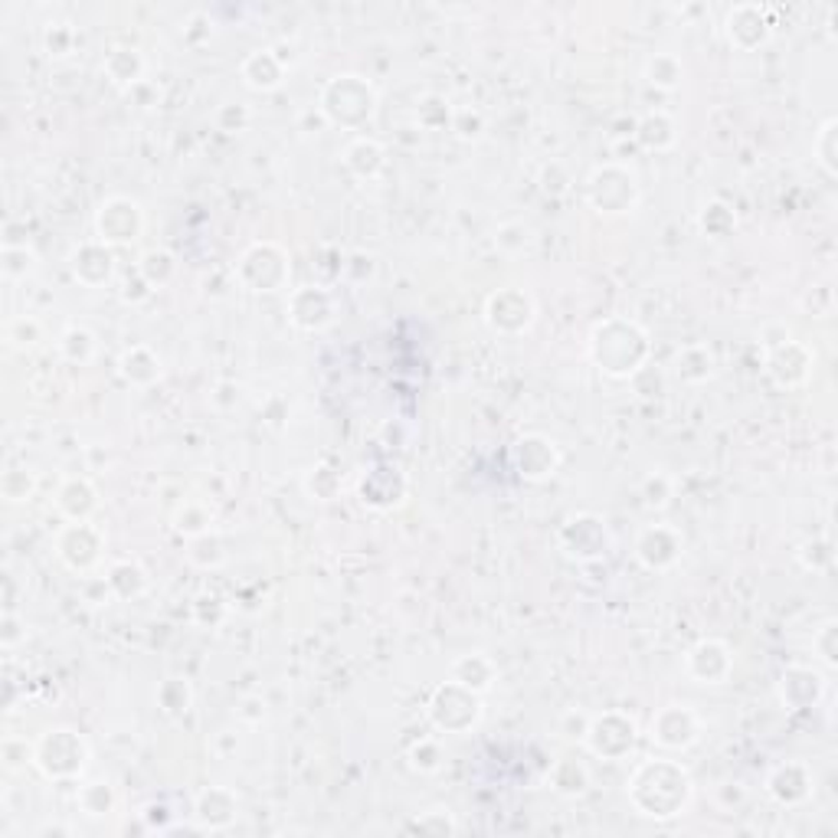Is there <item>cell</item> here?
Instances as JSON below:
<instances>
[{"instance_id":"obj_31","label":"cell","mask_w":838,"mask_h":838,"mask_svg":"<svg viewBox=\"0 0 838 838\" xmlns=\"http://www.w3.org/2000/svg\"><path fill=\"white\" fill-rule=\"evenodd\" d=\"M105 580H108V590H111L115 600H138V597L147 590V574H144V567L134 564V560H118V564H111V570H108Z\"/></svg>"},{"instance_id":"obj_28","label":"cell","mask_w":838,"mask_h":838,"mask_svg":"<svg viewBox=\"0 0 838 838\" xmlns=\"http://www.w3.org/2000/svg\"><path fill=\"white\" fill-rule=\"evenodd\" d=\"M344 164L354 177L361 180H374L387 170V151L380 141L374 138H354L347 147H344Z\"/></svg>"},{"instance_id":"obj_48","label":"cell","mask_w":838,"mask_h":838,"mask_svg":"<svg viewBox=\"0 0 838 838\" xmlns=\"http://www.w3.org/2000/svg\"><path fill=\"white\" fill-rule=\"evenodd\" d=\"M816 154H819V164H823L829 174H836V118H829V121L819 128Z\"/></svg>"},{"instance_id":"obj_9","label":"cell","mask_w":838,"mask_h":838,"mask_svg":"<svg viewBox=\"0 0 838 838\" xmlns=\"http://www.w3.org/2000/svg\"><path fill=\"white\" fill-rule=\"evenodd\" d=\"M534 318H538V305H534V298H531L524 288H518V285L498 288V292H492L488 302H485V321H488V328L498 331V334L518 338V334L531 331Z\"/></svg>"},{"instance_id":"obj_8","label":"cell","mask_w":838,"mask_h":838,"mask_svg":"<svg viewBox=\"0 0 838 838\" xmlns=\"http://www.w3.org/2000/svg\"><path fill=\"white\" fill-rule=\"evenodd\" d=\"M583 744L590 747L593 757H603V760H623L636 751L639 744V728L629 715L623 711H606V715H597L590 718V728H587V737Z\"/></svg>"},{"instance_id":"obj_10","label":"cell","mask_w":838,"mask_h":838,"mask_svg":"<svg viewBox=\"0 0 838 838\" xmlns=\"http://www.w3.org/2000/svg\"><path fill=\"white\" fill-rule=\"evenodd\" d=\"M105 551V534L92 521H66L56 534V557L72 574H88Z\"/></svg>"},{"instance_id":"obj_4","label":"cell","mask_w":838,"mask_h":838,"mask_svg":"<svg viewBox=\"0 0 838 838\" xmlns=\"http://www.w3.org/2000/svg\"><path fill=\"white\" fill-rule=\"evenodd\" d=\"M85 764H88V744L72 728H52L39 734V741L33 744V767L52 783L75 780L85 770Z\"/></svg>"},{"instance_id":"obj_39","label":"cell","mask_w":838,"mask_h":838,"mask_svg":"<svg viewBox=\"0 0 838 838\" xmlns=\"http://www.w3.org/2000/svg\"><path fill=\"white\" fill-rule=\"evenodd\" d=\"M711 367H715V357H711V351L701 347V344L685 347V351L678 354V374H682V380L701 383V380L711 377Z\"/></svg>"},{"instance_id":"obj_15","label":"cell","mask_w":838,"mask_h":838,"mask_svg":"<svg viewBox=\"0 0 838 838\" xmlns=\"http://www.w3.org/2000/svg\"><path fill=\"white\" fill-rule=\"evenodd\" d=\"M685 554V538L672 524H649L636 541V557L646 570H672Z\"/></svg>"},{"instance_id":"obj_44","label":"cell","mask_w":838,"mask_h":838,"mask_svg":"<svg viewBox=\"0 0 838 838\" xmlns=\"http://www.w3.org/2000/svg\"><path fill=\"white\" fill-rule=\"evenodd\" d=\"M410 833H433V836H456L459 826L452 823L449 810H433V813H423L420 819H413L406 826Z\"/></svg>"},{"instance_id":"obj_18","label":"cell","mask_w":838,"mask_h":838,"mask_svg":"<svg viewBox=\"0 0 838 838\" xmlns=\"http://www.w3.org/2000/svg\"><path fill=\"white\" fill-rule=\"evenodd\" d=\"M810 367H813V354L810 347H803L800 341L793 338H783L780 344H770L767 347V370L770 377L780 383V387H796L810 377Z\"/></svg>"},{"instance_id":"obj_42","label":"cell","mask_w":838,"mask_h":838,"mask_svg":"<svg viewBox=\"0 0 838 838\" xmlns=\"http://www.w3.org/2000/svg\"><path fill=\"white\" fill-rule=\"evenodd\" d=\"M0 492H3V498H7L10 505H20V501H26V498L36 492V479H33V472H26V469H10V472H3V479H0Z\"/></svg>"},{"instance_id":"obj_30","label":"cell","mask_w":838,"mask_h":838,"mask_svg":"<svg viewBox=\"0 0 838 838\" xmlns=\"http://www.w3.org/2000/svg\"><path fill=\"white\" fill-rule=\"evenodd\" d=\"M102 72H105L115 85H121V88L131 92V88L141 82V75H144V59H141V52L131 49V46H115V49H108V56H105V62H102Z\"/></svg>"},{"instance_id":"obj_46","label":"cell","mask_w":838,"mask_h":838,"mask_svg":"<svg viewBox=\"0 0 838 838\" xmlns=\"http://www.w3.org/2000/svg\"><path fill=\"white\" fill-rule=\"evenodd\" d=\"M29 269H33V252L26 246H10L7 243V249H3V275L20 282V279L29 275Z\"/></svg>"},{"instance_id":"obj_25","label":"cell","mask_w":838,"mask_h":838,"mask_svg":"<svg viewBox=\"0 0 838 838\" xmlns=\"http://www.w3.org/2000/svg\"><path fill=\"white\" fill-rule=\"evenodd\" d=\"M56 508L66 521H88L98 508V492L88 479H66L56 492Z\"/></svg>"},{"instance_id":"obj_11","label":"cell","mask_w":838,"mask_h":838,"mask_svg":"<svg viewBox=\"0 0 838 838\" xmlns=\"http://www.w3.org/2000/svg\"><path fill=\"white\" fill-rule=\"evenodd\" d=\"M144 213L131 197H108L95 213V239L105 246H128L141 236Z\"/></svg>"},{"instance_id":"obj_27","label":"cell","mask_w":838,"mask_h":838,"mask_svg":"<svg viewBox=\"0 0 838 838\" xmlns=\"http://www.w3.org/2000/svg\"><path fill=\"white\" fill-rule=\"evenodd\" d=\"M118 374L131 383V387H151L161 380L164 367H161V357L147 347V344H131L121 351L118 357Z\"/></svg>"},{"instance_id":"obj_21","label":"cell","mask_w":838,"mask_h":838,"mask_svg":"<svg viewBox=\"0 0 838 838\" xmlns=\"http://www.w3.org/2000/svg\"><path fill=\"white\" fill-rule=\"evenodd\" d=\"M361 498L364 505L387 511L393 505H400L406 498V479L400 469L393 465H374L364 479H361Z\"/></svg>"},{"instance_id":"obj_12","label":"cell","mask_w":838,"mask_h":838,"mask_svg":"<svg viewBox=\"0 0 838 838\" xmlns=\"http://www.w3.org/2000/svg\"><path fill=\"white\" fill-rule=\"evenodd\" d=\"M649 741L662 751H688L701 741V721L685 705H665L649 721Z\"/></svg>"},{"instance_id":"obj_29","label":"cell","mask_w":838,"mask_h":838,"mask_svg":"<svg viewBox=\"0 0 838 838\" xmlns=\"http://www.w3.org/2000/svg\"><path fill=\"white\" fill-rule=\"evenodd\" d=\"M449 678L459 682V685H465V688H472V692H479V695H485V692L495 685L498 669H495V662H492L488 656L469 652V656H462V659L452 662V675H449Z\"/></svg>"},{"instance_id":"obj_17","label":"cell","mask_w":838,"mask_h":838,"mask_svg":"<svg viewBox=\"0 0 838 838\" xmlns=\"http://www.w3.org/2000/svg\"><path fill=\"white\" fill-rule=\"evenodd\" d=\"M557 462H560L557 446L547 436H524L511 446V465L528 482H541V479L554 475Z\"/></svg>"},{"instance_id":"obj_23","label":"cell","mask_w":838,"mask_h":838,"mask_svg":"<svg viewBox=\"0 0 838 838\" xmlns=\"http://www.w3.org/2000/svg\"><path fill=\"white\" fill-rule=\"evenodd\" d=\"M236 796L223 787H210L197 796V806H193V816L197 823L203 826V833H220V829H229L233 819H236Z\"/></svg>"},{"instance_id":"obj_32","label":"cell","mask_w":838,"mask_h":838,"mask_svg":"<svg viewBox=\"0 0 838 838\" xmlns=\"http://www.w3.org/2000/svg\"><path fill=\"white\" fill-rule=\"evenodd\" d=\"M678 131H675V121L665 115V111H649L639 125H636V141L646 147V151H669L675 144Z\"/></svg>"},{"instance_id":"obj_1","label":"cell","mask_w":838,"mask_h":838,"mask_svg":"<svg viewBox=\"0 0 838 838\" xmlns=\"http://www.w3.org/2000/svg\"><path fill=\"white\" fill-rule=\"evenodd\" d=\"M695 800L692 774L675 760H642L629 777V803L639 816L669 823L682 816Z\"/></svg>"},{"instance_id":"obj_49","label":"cell","mask_w":838,"mask_h":838,"mask_svg":"<svg viewBox=\"0 0 838 838\" xmlns=\"http://www.w3.org/2000/svg\"><path fill=\"white\" fill-rule=\"evenodd\" d=\"M642 498H646L649 508H665L669 498H672V479H665L662 472L649 475L646 485H642Z\"/></svg>"},{"instance_id":"obj_51","label":"cell","mask_w":838,"mask_h":838,"mask_svg":"<svg viewBox=\"0 0 838 838\" xmlns=\"http://www.w3.org/2000/svg\"><path fill=\"white\" fill-rule=\"evenodd\" d=\"M833 633H836V623H826V626L819 629V636H816V649L823 652V662H826V665H836V646L829 642Z\"/></svg>"},{"instance_id":"obj_13","label":"cell","mask_w":838,"mask_h":838,"mask_svg":"<svg viewBox=\"0 0 838 838\" xmlns=\"http://www.w3.org/2000/svg\"><path fill=\"white\" fill-rule=\"evenodd\" d=\"M560 547L570 560L593 564V560L606 557V551H610V528L597 515H574L560 528Z\"/></svg>"},{"instance_id":"obj_22","label":"cell","mask_w":838,"mask_h":838,"mask_svg":"<svg viewBox=\"0 0 838 838\" xmlns=\"http://www.w3.org/2000/svg\"><path fill=\"white\" fill-rule=\"evenodd\" d=\"M767 793L783 806H800L813 796V774L803 764H783L770 774Z\"/></svg>"},{"instance_id":"obj_45","label":"cell","mask_w":838,"mask_h":838,"mask_svg":"<svg viewBox=\"0 0 838 838\" xmlns=\"http://www.w3.org/2000/svg\"><path fill=\"white\" fill-rule=\"evenodd\" d=\"M39 338H43V328H39L36 318L20 315V318H13V321L7 324V341H10L13 347H33Z\"/></svg>"},{"instance_id":"obj_36","label":"cell","mask_w":838,"mask_h":838,"mask_svg":"<svg viewBox=\"0 0 838 838\" xmlns=\"http://www.w3.org/2000/svg\"><path fill=\"white\" fill-rule=\"evenodd\" d=\"M682 75H685V66L675 52H656L649 62H646V79L659 88H675L682 85Z\"/></svg>"},{"instance_id":"obj_33","label":"cell","mask_w":838,"mask_h":838,"mask_svg":"<svg viewBox=\"0 0 838 838\" xmlns=\"http://www.w3.org/2000/svg\"><path fill=\"white\" fill-rule=\"evenodd\" d=\"M551 787L560 796H583L590 787V770L580 760H557L551 767Z\"/></svg>"},{"instance_id":"obj_14","label":"cell","mask_w":838,"mask_h":838,"mask_svg":"<svg viewBox=\"0 0 838 838\" xmlns=\"http://www.w3.org/2000/svg\"><path fill=\"white\" fill-rule=\"evenodd\" d=\"M288 318L295 328L315 334L334 324L338 318V298L324 285H302L288 295Z\"/></svg>"},{"instance_id":"obj_19","label":"cell","mask_w":838,"mask_h":838,"mask_svg":"<svg viewBox=\"0 0 838 838\" xmlns=\"http://www.w3.org/2000/svg\"><path fill=\"white\" fill-rule=\"evenodd\" d=\"M69 269L75 275V282L88 285V288H98L111 279L115 272V256H111V246L98 243V239H88L82 246L72 249L69 256Z\"/></svg>"},{"instance_id":"obj_5","label":"cell","mask_w":838,"mask_h":838,"mask_svg":"<svg viewBox=\"0 0 838 838\" xmlns=\"http://www.w3.org/2000/svg\"><path fill=\"white\" fill-rule=\"evenodd\" d=\"M426 715L442 734H469L482 721V695L449 678L429 695Z\"/></svg>"},{"instance_id":"obj_50","label":"cell","mask_w":838,"mask_h":838,"mask_svg":"<svg viewBox=\"0 0 838 838\" xmlns=\"http://www.w3.org/2000/svg\"><path fill=\"white\" fill-rule=\"evenodd\" d=\"M69 49H72V29H66V26L46 29V52H49L52 59L69 56Z\"/></svg>"},{"instance_id":"obj_26","label":"cell","mask_w":838,"mask_h":838,"mask_svg":"<svg viewBox=\"0 0 838 838\" xmlns=\"http://www.w3.org/2000/svg\"><path fill=\"white\" fill-rule=\"evenodd\" d=\"M239 75H243V82H246L249 88H256V92H272V88H279L282 79H285V62H282L272 49H256V52H249V56L243 59Z\"/></svg>"},{"instance_id":"obj_24","label":"cell","mask_w":838,"mask_h":838,"mask_svg":"<svg viewBox=\"0 0 838 838\" xmlns=\"http://www.w3.org/2000/svg\"><path fill=\"white\" fill-rule=\"evenodd\" d=\"M823 688H826L823 675L813 672V669H803V665L787 669L783 678H780V698H783V705L793 708V711L816 705V701L823 698Z\"/></svg>"},{"instance_id":"obj_40","label":"cell","mask_w":838,"mask_h":838,"mask_svg":"<svg viewBox=\"0 0 838 838\" xmlns=\"http://www.w3.org/2000/svg\"><path fill=\"white\" fill-rule=\"evenodd\" d=\"M305 492L315 498V501H334L341 495V475L328 465H318L308 472L305 479Z\"/></svg>"},{"instance_id":"obj_20","label":"cell","mask_w":838,"mask_h":838,"mask_svg":"<svg viewBox=\"0 0 838 838\" xmlns=\"http://www.w3.org/2000/svg\"><path fill=\"white\" fill-rule=\"evenodd\" d=\"M770 16L757 3H741L728 13V39L737 49H757L770 39Z\"/></svg>"},{"instance_id":"obj_16","label":"cell","mask_w":838,"mask_h":838,"mask_svg":"<svg viewBox=\"0 0 838 838\" xmlns=\"http://www.w3.org/2000/svg\"><path fill=\"white\" fill-rule=\"evenodd\" d=\"M685 672L698 685H724L734 672V656L721 639H701L685 656Z\"/></svg>"},{"instance_id":"obj_35","label":"cell","mask_w":838,"mask_h":838,"mask_svg":"<svg viewBox=\"0 0 838 838\" xmlns=\"http://www.w3.org/2000/svg\"><path fill=\"white\" fill-rule=\"evenodd\" d=\"M174 272H177V262H174V256H170L167 249H151V252H144L141 262H138V275H141L151 288L167 285V282L174 279Z\"/></svg>"},{"instance_id":"obj_6","label":"cell","mask_w":838,"mask_h":838,"mask_svg":"<svg viewBox=\"0 0 838 838\" xmlns=\"http://www.w3.org/2000/svg\"><path fill=\"white\" fill-rule=\"evenodd\" d=\"M236 282L249 292H279L285 288L292 265H288V252L275 243H252L239 262H236Z\"/></svg>"},{"instance_id":"obj_41","label":"cell","mask_w":838,"mask_h":838,"mask_svg":"<svg viewBox=\"0 0 838 838\" xmlns=\"http://www.w3.org/2000/svg\"><path fill=\"white\" fill-rule=\"evenodd\" d=\"M210 524H213L210 508H203V505H197V501H187V505L177 511V518H174V528H177L184 538H200V534L210 531Z\"/></svg>"},{"instance_id":"obj_34","label":"cell","mask_w":838,"mask_h":838,"mask_svg":"<svg viewBox=\"0 0 838 838\" xmlns=\"http://www.w3.org/2000/svg\"><path fill=\"white\" fill-rule=\"evenodd\" d=\"M98 344H95V334L85 331V328H69L62 338H59V354L62 361L75 364V367H85L92 357H95Z\"/></svg>"},{"instance_id":"obj_7","label":"cell","mask_w":838,"mask_h":838,"mask_svg":"<svg viewBox=\"0 0 838 838\" xmlns=\"http://www.w3.org/2000/svg\"><path fill=\"white\" fill-rule=\"evenodd\" d=\"M587 200L597 213H610V216L629 213L639 203V180L623 164H603L587 180Z\"/></svg>"},{"instance_id":"obj_47","label":"cell","mask_w":838,"mask_h":838,"mask_svg":"<svg viewBox=\"0 0 838 838\" xmlns=\"http://www.w3.org/2000/svg\"><path fill=\"white\" fill-rule=\"evenodd\" d=\"M410 764H413V770H420V774H436V770L442 767V751H439V744H436V741H420V744L410 751Z\"/></svg>"},{"instance_id":"obj_3","label":"cell","mask_w":838,"mask_h":838,"mask_svg":"<svg viewBox=\"0 0 838 838\" xmlns=\"http://www.w3.org/2000/svg\"><path fill=\"white\" fill-rule=\"evenodd\" d=\"M318 108L328 125L357 131V128L370 125V118L377 115V88L370 85V79H364L357 72H341L324 82Z\"/></svg>"},{"instance_id":"obj_43","label":"cell","mask_w":838,"mask_h":838,"mask_svg":"<svg viewBox=\"0 0 838 838\" xmlns=\"http://www.w3.org/2000/svg\"><path fill=\"white\" fill-rule=\"evenodd\" d=\"M698 223H701V229H705L708 236H724V233H731V229L737 226V216H734V210L724 206V203H708V206L701 210Z\"/></svg>"},{"instance_id":"obj_2","label":"cell","mask_w":838,"mask_h":838,"mask_svg":"<svg viewBox=\"0 0 838 838\" xmlns=\"http://www.w3.org/2000/svg\"><path fill=\"white\" fill-rule=\"evenodd\" d=\"M652 354L649 334L629 318H606L590 334V361L616 380H626L646 367Z\"/></svg>"},{"instance_id":"obj_37","label":"cell","mask_w":838,"mask_h":838,"mask_svg":"<svg viewBox=\"0 0 838 838\" xmlns=\"http://www.w3.org/2000/svg\"><path fill=\"white\" fill-rule=\"evenodd\" d=\"M115 803H118V796H115V790H111L105 780L85 783V787L79 790V810H82L85 816H92V819L108 816V813L115 810Z\"/></svg>"},{"instance_id":"obj_38","label":"cell","mask_w":838,"mask_h":838,"mask_svg":"<svg viewBox=\"0 0 838 838\" xmlns=\"http://www.w3.org/2000/svg\"><path fill=\"white\" fill-rule=\"evenodd\" d=\"M190 701H193V695H190V685H187L184 678H167V682L157 688V705H161V711H164L167 718L187 715V711H190Z\"/></svg>"}]
</instances>
